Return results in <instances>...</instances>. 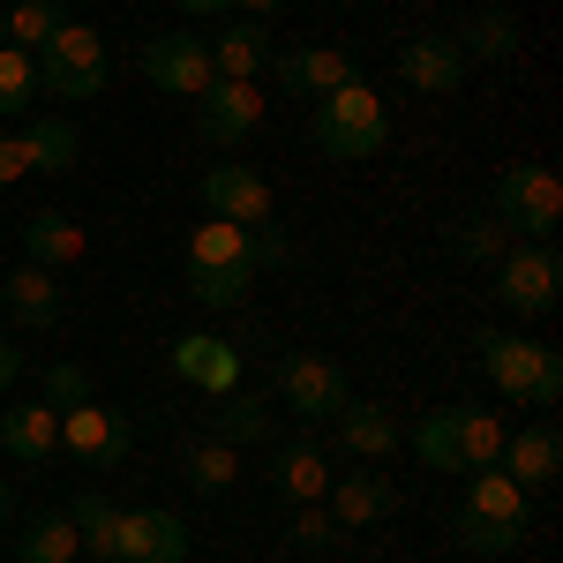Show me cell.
Segmentation results:
<instances>
[{
  "instance_id": "7402d4cb",
  "label": "cell",
  "mask_w": 563,
  "mask_h": 563,
  "mask_svg": "<svg viewBox=\"0 0 563 563\" xmlns=\"http://www.w3.org/2000/svg\"><path fill=\"white\" fill-rule=\"evenodd\" d=\"M459 511H466V519H488V526H519V533H526V488L504 474V466H474Z\"/></svg>"
},
{
  "instance_id": "e0dca14e",
  "label": "cell",
  "mask_w": 563,
  "mask_h": 563,
  "mask_svg": "<svg viewBox=\"0 0 563 563\" xmlns=\"http://www.w3.org/2000/svg\"><path fill=\"white\" fill-rule=\"evenodd\" d=\"M331 519H339V533H353V526H376L398 511V488H390L376 466H353V474H331Z\"/></svg>"
},
{
  "instance_id": "4316f807",
  "label": "cell",
  "mask_w": 563,
  "mask_h": 563,
  "mask_svg": "<svg viewBox=\"0 0 563 563\" xmlns=\"http://www.w3.org/2000/svg\"><path fill=\"white\" fill-rule=\"evenodd\" d=\"M84 541H76V519L68 511H38L31 526H15V563H76Z\"/></svg>"
},
{
  "instance_id": "ee69618b",
  "label": "cell",
  "mask_w": 563,
  "mask_h": 563,
  "mask_svg": "<svg viewBox=\"0 0 563 563\" xmlns=\"http://www.w3.org/2000/svg\"><path fill=\"white\" fill-rule=\"evenodd\" d=\"M8 511H15V496H8V481H0V526H8Z\"/></svg>"
},
{
  "instance_id": "8d00e7d4",
  "label": "cell",
  "mask_w": 563,
  "mask_h": 563,
  "mask_svg": "<svg viewBox=\"0 0 563 563\" xmlns=\"http://www.w3.org/2000/svg\"><path fill=\"white\" fill-rule=\"evenodd\" d=\"M451 541H459L466 556H511L526 533L519 526H488V519H466V511H459V519H451Z\"/></svg>"
},
{
  "instance_id": "ac0fdd59",
  "label": "cell",
  "mask_w": 563,
  "mask_h": 563,
  "mask_svg": "<svg viewBox=\"0 0 563 563\" xmlns=\"http://www.w3.org/2000/svg\"><path fill=\"white\" fill-rule=\"evenodd\" d=\"M0 308H8V323H23V331H53V323H60V286H53V271L15 263V271L0 278Z\"/></svg>"
},
{
  "instance_id": "4fadbf2b",
  "label": "cell",
  "mask_w": 563,
  "mask_h": 563,
  "mask_svg": "<svg viewBox=\"0 0 563 563\" xmlns=\"http://www.w3.org/2000/svg\"><path fill=\"white\" fill-rule=\"evenodd\" d=\"M166 361H174L180 384L203 390V398L241 390V346H225V339H211V331H180L174 346H166Z\"/></svg>"
},
{
  "instance_id": "44dd1931",
  "label": "cell",
  "mask_w": 563,
  "mask_h": 563,
  "mask_svg": "<svg viewBox=\"0 0 563 563\" xmlns=\"http://www.w3.org/2000/svg\"><path fill=\"white\" fill-rule=\"evenodd\" d=\"M451 38L466 53V68H504V60H519V15L511 8H481L474 23H459Z\"/></svg>"
},
{
  "instance_id": "ffe728a7",
  "label": "cell",
  "mask_w": 563,
  "mask_h": 563,
  "mask_svg": "<svg viewBox=\"0 0 563 563\" xmlns=\"http://www.w3.org/2000/svg\"><path fill=\"white\" fill-rule=\"evenodd\" d=\"M331 421H339V443H346L353 466H384V459H398V421H390L384 406H353L346 398Z\"/></svg>"
},
{
  "instance_id": "7bdbcfd3",
  "label": "cell",
  "mask_w": 563,
  "mask_h": 563,
  "mask_svg": "<svg viewBox=\"0 0 563 563\" xmlns=\"http://www.w3.org/2000/svg\"><path fill=\"white\" fill-rule=\"evenodd\" d=\"M180 15H225V8H233V0H174Z\"/></svg>"
},
{
  "instance_id": "b9f144b4",
  "label": "cell",
  "mask_w": 563,
  "mask_h": 563,
  "mask_svg": "<svg viewBox=\"0 0 563 563\" xmlns=\"http://www.w3.org/2000/svg\"><path fill=\"white\" fill-rule=\"evenodd\" d=\"M233 8H249L256 23H271V15H286V0H233Z\"/></svg>"
},
{
  "instance_id": "ab89813d",
  "label": "cell",
  "mask_w": 563,
  "mask_h": 563,
  "mask_svg": "<svg viewBox=\"0 0 563 563\" xmlns=\"http://www.w3.org/2000/svg\"><path fill=\"white\" fill-rule=\"evenodd\" d=\"M31 166H23V143H15V129H0V188L8 180H23Z\"/></svg>"
},
{
  "instance_id": "74e56055",
  "label": "cell",
  "mask_w": 563,
  "mask_h": 563,
  "mask_svg": "<svg viewBox=\"0 0 563 563\" xmlns=\"http://www.w3.org/2000/svg\"><path fill=\"white\" fill-rule=\"evenodd\" d=\"M38 398L53 406V413H68V406H84V398H98V390H90V376L76 368V361H53L45 384H38Z\"/></svg>"
},
{
  "instance_id": "60d3db41",
  "label": "cell",
  "mask_w": 563,
  "mask_h": 563,
  "mask_svg": "<svg viewBox=\"0 0 563 563\" xmlns=\"http://www.w3.org/2000/svg\"><path fill=\"white\" fill-rule=\"evenodd\" d=\"M15 384H23V346L0 331V390H15Z\"/></svg>"
},
{
  "instance_id": "9a60e30c",
  "label": "cell",
  "mask_w": 563,
  "mask_h": 563,
  "mask_svg": "<svg viewBox=\"0 0 563 563\" xmlns=\"http://www.w3.org/2000/svg\"><path fill=\"white\" fill-rule=\"evenodd\" d=\"M203 45H211V76H225V84H256L263 68L278 60L271 23H256V15H249V23H218Z\"/></svg>"
},
{
  "instance_id": "e575fe53",
  "label": "cell",
  "mask_w": 563,
  "mask_h": 563,
  "mask_svg": "<svg viewBox=\"0 0 563 563\" xmlns=\"http://www.w3.org/2000/svg\"><path fill=\"white\" fill-rule=\"evenodd\" d=\"M0 23H8V45H23V53H31V45H45L60 23H68V0H15Z\"/></svg>"
},
{
  "instance_id": "52a82bcc",
  "label": "cell",
  "mask_w": 563,
  "mask_h": 563,
  "mask_svg": "<svg viewBox=\"0 0 563 563\" xmlns=\"http://www.w3.org/2000/svg\"><path fill=\"white\" fill-rule=\"evenodd\" d=\"M278 398H286L294 421H331L353 398V384H346V368L323 361V353H286L278 361Z\"/></svg>"
},
{
  "instance_id": "603a6c76",
  "label": "cell",
  "mask_w": 563,
  "mask_h": 563,
  "mask_svg": "<svg viewBox=\"0 0 563 563\" xmlns=\"http://www.w3.org/2000/svg\"><path fill=\"white\" fill-rule=\"evenodd\" d=\"M271 488H278L286 504H323V488H331V459H323L316 443H278V459H271Z\"/></svg>"
},
{
  "instance_id": "f546056e",
  "label": "cell",
  "mask_w": 563,
  "mask_h": 563,
  "mask_svg": "<svg viewBox=\"0 0 563 563\" xmlns=\"http://www.w3.org/2000/svg\"><path fill=\"white\" fill-rule=\"evenodd\" d=\"M211 413H218V443H233V451L271 443V406H263V398H249V390H225Z\"/></svg>"
},
{
  "instance_id": "30bf717a",
  "label": "cell",
  "mask_w": 563,
  "mask_h": 563,
  "mask_svg": "<svg viewBox=\"0 0 563 563\" xmlns=\"http://www.w3.org/2000/svg\"><path fill=\"white\" fill-rule=\"evenodd\" d=\"M466 76H474V68H466V53H459L451 31H413V38L398 45V84L421 90V98H451Z\"/></svg>"
},
{
  "instance_id": "7c38bea8",
  "label": "cell",
  "mask_w": 563,
  "mask_h": 563,
  "mask_svg": "<svg viewBox=\"0 0 563 563\" xmlns=\"http://www.w3.org/2000/svg\"><path fill=\"white\" fill-rule=\"evenodd\" d=\"M263 129V90L256 84H225L218 76L203 98H196V135L211 143V151H233V143H249Z\"/></svg>"
},
{
  "instance_id": "277c9868",
  "label": "cell",
  "mask_w": 563,
  "mask_h": 563,
  "mask_svg": "<svg viewBox=\"0 0 563 563\" xmlns=\"http://www.w3.org/2000/svg\"><path fill=\"white\" fill-rule=\"evenodd\" d=\"M488 218L511 241H549L563 225V180L549 166H504L496 188H488Z\"/></svg>"
},
{
  "instance_id": "484cf974",
  "label": "cell",
  "mask_w": 563,
  "mask_h": 563,
  "mask_svg": "<svg viewBox=\"0 0 563 563\" xmlns=\"http://www.w3.org/2000/svg\"><path fill=\"white\" fill-rule=\"evenodd\" d=\"M15 143H23V166L31 174H68L84 158V135L68 129V121H53V113H38L31 129H15Z\"/></svg>"
},
{
  "instance_id": "8fae6325",
  "label": "cell",
  "mask_w": 563,
  "mask_h": 563,
  "mask_svg": "<svg viewBox=\"0 0 563 563\" xmlns=\"http://www.w3.org/2000/svg\"><path fill=\"white\" fill-rule=\"evenodd\" d=\"M196 196H203V211L225 218V225H271L278 218V196H271V180L256 166H211V174L196 180Z\"/></svg>"
},
{
  "instance_id": "9c48e42d",
  "label": "cell",
  "mask_w": 563,
  "mask_h": 563,
  "mask_svg": "<svg viewBox=\"0 0 563 563\" xmlns=\"http://www.w3.org/2000/svg\"><path fill=\"white\" fill-rule=\"evenodd\" d=\"M271 76H278L286 98H301V106H316V98H331V90L361 84V68H353L346 45H294V53L271 60Z\"/></svg>"
},
{
  "instance_id": "d6a6232c",
  "label": "cell",
  "mask_w": 563,
  "mask_h": 563,
  "mask_svg": "<svg viewBox=\"0 0 563 563\" xmlns=\"http://www.w3.org/2000/svg\"><path fill=\"white\" fill-rule=\"evenodd\" d=\"M188 263H256V225H196V241H188Z\"/></svg>"
},
{
  "instance_id": "8992f818",
  "label": "cell",
  "mask_w": 563,
  "mask_h": 563,
  "mask_svg": "<svg viewBox=\"0 0 563 563\" xmlns=\"http://www.w3.org/2000/svg\"><path fill=\"white\" fill-rule=\"evenodd\" d=\"M135 76H143L151 90H166V98H203V90L218 84L211 76V45L196 38V31H158V38H143Z\"/></svg>"
},
{
  "instance_id": "d6986e66",
  "label": "cell",
  "mask_w": 563,
  "mask_h": 563,
  "mask_svg": "<svg viewBox=\"0 0 563 563\" xmlns=\"http://www.w3.org/2000/svg\"><path fill=\"white\" fill-rule=\"evenodd\" d=\"M0 451H8L15 466H45V459L60 451V413H53L45 398L8 406V413H0Z\"/></svg>"
},
{
  "instance_id": "d4e9b609",
  "label": "cell",
  "mask_w": 563,
  "mask_h": 563,
  "mask_svg": "<svg viewBox=\"0 0 563 563\" xmlns=\"http://www.w3.org/2000/svg\"><path fill=\"white\" fill-rule=\"evenodd\" d=\"M256 263H188V294H196V308H211V316H225V308H241L249 294H256Z\"/></svg>"
},
{
  "instance_id": "d590c367",
  "label": "cell",
  "mask_w": 563,
  "mask_h": 563,
  "mask_svg": "<svg viewBox=\"0 0 563 563\" xmlns=\"http://www.w3.org/2000/svg\"><path fill=\"white\" fill-rule=\"evenodd\" d=\"M180 474H188V488L196 496H218V488H233V474H241V459H233V443H196L188 459H180Z\"/></svg>"
},
{
  "instance_id": "7a4b0ae2",
  "label": "cell",
  "mask_w": 563,
  "mask_h": 563,
  "mask_svg": "<svg viewBox=\"0 0 563 563\" xmlns=\"http://www.w3.org/2000/svg\"><path fill=\"white\" fill-rule=\"evenodd\" d=\"M474 353L488 368V384L519 406H556L563 398V353L526 339V331H474Z\"/></svg>"
},
{
  "instance_id": "f35d334b",
  "label": "cell",
  "mask_w": 563,
  "mask_h": 563,
  "mask_svg": "<svg viewBox=\"0 0 563 563\" xmlns=\"http://www.w3.org/2000/svg\"><path fill=\"white\" fill-rule=\"evenodd\" d=\"M339 541V519L323 511V504H301V519H294V549H308V556H323Z\"/></svg>"
},
{
  "instance_id": "6da1fadb",
  "label": "cell",
  "mask_w": 563,
  "mask_h": 563,
  "mask_svg": "<svg viewBox=\"0 0 563 563\" xmlns=\"http://www.w3.org/2000/svg\"><path fill=\"white\" fill-rule=\"evenodd\" d=\"M308 143H316L323 158H339V166L376 158V151L390 143L384 98H376L368 84H346V90H331V98H316V113H308Z\"/></svg>"
},
{
  "instance_id": "1f68e13d",
  "label": "cell",
  "mask_w": 563,
  "mask_h": 563,
  "mask_svg": "<svg viewBox=\"0 0 563 563\" xmlns=\"http://www.w3.org/2000/svg\"><path fill=\"white\" fill-rule=\"evenodd\" d=\"M38 113V60L23 45H0V121Z\"/></svg>"
},
{
  "instance_id": "3957f363",
  "label": "cell",
  "mask_w": 563,
  "mask_h": 563,
  "mask_svg": "<svg viewBox=\"0 0 563 563\" xmlns=\"http://www.w3.org/2000/svg\"><path fill=\"white\" fill-rule=\"evenodd\" d=\"M38 60V90L45 98H60V106H84V98H98L106 90V76H113V60H106V38L90 31V23H60L53 38L31 53Z\"/></svg>"
},
{
  "instance_id": "4dcf8cb0",
  "label": "cell",
  "mask_w": 563,
  "mask_h": 563,
  "mask_svg": "<svg viewBox=\"0 0 563 563\" xmlns=\"http://www.w3.org/2000/svg\"><path fill=\"white\" fill-rule=\"evenodd\" d=\"M443 249H451L459 263H496L504 249H511V233H504L488 211H466V218H451V225H443Z\"/></svg>"
},
{
  "instance_id": "f1b7e54d",
  "label": "cell",
  "mask_w": 563,
  "mask_h": 563,
  "mask_svg": "<svg viewBox=\"0 0 563 563\" xmlns=\"http://www.w3.org/2000/svg\"><path fill=\"white\" fill-rule=\"evenodd\" d=\"M68 519H76V541H84L98 563H113V541H121V504L113 496H98V488H84L76 504H68Z\"/></svg>"
},
{
  "instance_id": "83f0119b",
  "label": "cell",
  "mask_w": 563,
  "mask_h": 563,
  "mask_svg": "<svg viewBox=\"0 0 563 563\" xmlns=\"http://www.w3.org/2000/svg\"><path fill=\"white\" fill-rule=\"evenodd\" d=\"M451 435H459V474H474V466H496V451H504L511 429L488 406H451Z\"/></svg>"
},
{
  "instance_id": "2e32d148",
  "label": "cell",
  "mask_w": 563,
  "mask_h": 563,
  "mask_svg": "<svg viewBox=\"0 0 563 563\" xmlns=\"http://www.w3.org/2000/svg\"><path fill=\"white\" fill-rule=\"evenodd\" d=\"M496 466H504V474L519 481L526 496H533V488H549V481H556V466H563V429H556V421H533V429L504 435Z\"/></svg>"
},
{
  "instance_id": "5bb4252c",
  "label": "cell",
  "mask_w": 563,
  "mask_h": 563,
  "mask_svg": "<svg viewBox=\"0 0 563 563\" xmlns=\"http://www.w3.org/2000/svg\"><path fill=\"white\" fill-rule=\"evenodd\" d=\"M113 563H188V519H174V511H121Z\"/></svg>"
},
{
  "instance_id": "ba28073f",
  "label": "cell",
  "mask_w": 563,
  "mask_h": 563,
  "mask_svg": "<svg viewBox=\"0 0 563 563\" xmlns=\"http://www.w3.org/2000/svg\"><path fill=\"white\" fill-rule=\"evenodd\" d=\"M129 443H135V429H129V413H121V406L84 398V406H68V413H60V451H68V459H84V466H121V459H129Z\"/></svg>"
},
{
  "instance_id": "cb8c5ba5",
  "label": "cell",
  "mask_w": 563,
  "mask_h": 563,
  "mask_svg": "<svg viewBox=\"0 0 563 563\" xmlns=\"http://www.w3.org/2000/svg\"><path fill=\"white\" fill-rule=\"evenodd\" d=\"M84 256V225L68 211H38L23 218V263H38V271H60V263Z\"/></svg>"
},
{
  "instance_id": "836d02e7",
  "label": "cell",
  "mask_w": 563,
  "mask_h": 563,
  "mask_svg": "<svg viewBox=\"0 0 563 563\" xmlns=\"http://www.w3.org/2000/svg\"><path fill=\"white\" fill-rule=\"evenodd\" d=\"M406 443H413V459H421L429 474H459V435H451V406H443V413H421V421L406 429Z\"/></svg>"
},
{
  "instance_id": "5b68a950",
  "label": "cell",
  "mask_w": 563,
  "mask_h": 563,
  "mask_svg": "<svg viewBox=\"0 0 563 563\" xmlns=\"http://www.w3.org/2000/svg\"><path fill=\"white\" fill-rule=\"evenodd\" d=\"M488 271H496V301L511 316H549L563 301V256L549 241H511Z\"/></svg>"
}]
</instances>
